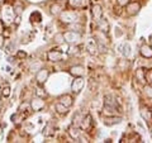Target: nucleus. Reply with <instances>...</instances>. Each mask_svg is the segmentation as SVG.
Here are the masks:
<instances>
[{"instance_id": "f8f14e48", "label": "nucleus", "mask_w": 152, "mask_h": 143, "mask_svg": "<svg viewBox=\"0 0 152 143\" xmlns=\"http://www.w3.org/2000/svg\"><path fill=\"white\" fill-rule=\"evenodd\" d=\"M98 29L100 31V32H103V33H107L108 34V32H109V23H108V20L107 19H104V18H102V19H99L98 20Z\"/></svg>"}, {"instance_id": "4be33fe9", "label": "nucleus", "mask_w": 152, "mask_h": 143, "mask_svg": "<svg viewBox=\"0 0 152 143\" xmlns=\"http://www.w3.org/2000/svg\"><path fill=\"white\" fill-rule=\"evenodd\" d=\"M42 67H43V63L39 62V61H36V62H33V63L31 65L29 70L32 71V72H37V71H39Z\"/></svg>"}, {"instance_id": "2f4dec72", "label": "nucleus", "mask_w": 152, "mask_h": 143, "mask_svg": "<svg viewBox=\"0 0 152 143\" xmlns=\"http://www.w3.org/2000/svg\"><path fill=\"white\" fill-rule=\"evenodd\" d=\"M26 56H27V55L24 53V52H22V51L18 52V57H26Z\"/></svg>"}, {"instance_id": "393cba45", "label": "nucleus", "mask_w": 152, "mask_h": 143, "mask_svg": "<svg viewBox=\"0 0 152 143\" xmlns=\"http://www.w3.org/2000/svg\"><path fill=\"white\" fill-rule=\"evenodd\" d=\"M55 42L57 45H62L65 42V37H64V33H58V34L55 36Z\"/></svg>"}, {"instance_id": "9b49d317", "label": "nucleus", "mask_w": 152, "mask_h": 143, "mask_svg": "<svg viewBox=\"0 0 152 143\" xmlns=\"http://www.w3.org/2000/svg\"><path fill=\"white\" fill-rule=\"evenodd\" d=\"M140 52H141L142 57H145V58H152V47L151 46L142 45L140 48Z\"/></svg>"}, {"instance_id": "20e7f679", "label": "nucleus", "mask_w": 152, "mask_h": 143, "mask_svg": "<svg viewBox=\"0 0 152 143\" xmlns=\"http://www.w3.org/2000/svg\"><path fill=\"white\" fill-rule=\"evenodd\" d=\"M48 75H50V71L47 69L42 67L39 71H37V72H36V81H37V84L43 85L46 82V80L48 79Z\"/></svg>"}, {"instance_id": "f03ea898", "label": "nucleus", "mask_w": 152, "mask_h": 143, "mask_svg": "<svg viewBox=\"0 0 152 143\" xmlns=\"http://www.w3.org/2000/svg\"><path fill=\"white\" fill-rule=\"evenodd\" d=\"M60 20L67 26L71 24V23H76L77 22V14L72 10H64L60 14Z\"/></svg>"}, {"instance_id": "5701e85b", "label": "nucleus", "mask_w": 152, "mask_h": 143, "mask_svg": "<svg viewBox=\"0 0 152 143\" xmlns=\"http://www.w3.org/2000/svg\"><path fill=\"white\" fill-rule=\"evenodd\" d=\"M143 94L146 98L152 99V86L151 85H146V84L143 85Z\"/></svg>"}, {"instance_id": "aec40b11", "label": "nucleus", "mask_w": 152, "mask_h": 143, "mask_svg": "<svg viewBox=\"0 0 152 143\" xmlns=\"http://www.w3.org/2000/svg\"><path fill=\"white\" fill-rule=\"evenodd\" d=\"M104 100H105V105H110V107H118V103L117 100L114 99L113 96H110V95H107L105 98H104Z\"/></svg>"}, {"instance_id": "c756f323", "label": "nucleus", "mask_w": 152, "mask_h": 143, "mask_svg": "<svg viewBox=\"0 0 152 143\" xmlns=\"http://www.w3.org/2000/svg\"><path fill=\"white\" fill-rule=\"evenodd\" d=\"M9 94H10V89H9L8 86L3 89V95L4 96H9Z\"/></svg>"}, {"instance_id": "f3484780", "label": "nucleus", "mask_w": 152, "mask_h": 143, "mask_svg": "<svg viewBox=\"0 0 152 143\" xmlns=\"http://www.w3.org/2000/svg\"><path fill=\"white\" fill-rule=\"evenodd\" d=\"M136 77L137 80L140 81L141 84H146V72H145V70H142V69H137L136 71Z\"/></svg>"}, {"instance_id": "2eb2a0df", "label": "nucleus", "mask_w": 152, "mask_h": 143, "mask_svg": "<svg viewBox=\"0 0 152 143\" xmlns=\"http://www.w3.org/2000/svg\"><path fill=\"white\" fill-rule=\"evenodd\" d=\"M58 103H61V104H64L65 107H67V108H70L71 105H72V98L70 96V95H61V96L58 98Z\"/></svg>"}, {"instance_id": "423d86ee", "label": "nucleus", "mask_w": 152, "mask_h": 143, "mask_svg": "<svg viewBox=\"0 0 152 143\" xmlns=\"http://www.w3.org/2000/svg\"><path fill=\"white\" fill-rule=\"evenodd\" d=\"M84 79L83 77H75V80L72 81V84H71V90H72V93H80L84 88Z\"/></svg>"}, {"instance_id": "0eeeda50", "label": "nucleus", "mask_w": 152, "mask_h": 143, "mask_svg": "<svg viewBox=\"0 0 152 143\" xmlns=\"http://www.w3.org/2000/svg\"><path fill=\"white\" fill-rule=\"evenodd\" d=\"M64 57V53L61 51H56V50H52L47 53V58L52 62H57V61H61Z\"/></svg>"}, {"instance_id": "39448f33", "label": "nucleus", "mask_w": 152, "mask_h": 143, "mask_svg": "<svg viewBox=\"0 0 152 143\" xmlns=\"http://www.w3.org/2000/svg\"><path fill=\"white\" fill-rule=\"evenodd\" d=\"M126 7H127L126 12H127L128 15H137V14L140 13V10H141V4L137 3V1L128 3Z\"/></svg>"}, {"instance_id": "6e6552de", "label": "nucleus", "mask_w": 152, "mask_h": 143, "mask_svg": "<svg viewBox=\"0 0 152 143\" xmlns=\"http://www.w3.org/2000/svg\"><path fill=\"white\" fill-rule=\"evenodd\" d=\"M91 15L94 18V20H96V22L103 18V9L99 4H94L91 7Z\"/></svg>"}, {"instance_id": "f257e3e1", "label": "nucleus", "mask_w": 152, "mask_h": 143, "mask_svg": "<svg viewBox=\"0 0 152 143\" xmlns=\"http://www.w3.org/2000/svg\"><path fill=\"white\" fill-rule=\"evenodd\" d=\"M64 37H65V42L69 45H77L81 42V34L76 31H67L64 33Z\"/></svg>"}, {"instance_id": "4468645a", "label": "nucleus", "mask_w": 152, "mask_h": 143, "mask_svg": "<svg viewBox=\"0 0 152 143\" xmlns=\"http://www.w3.org/2000/svg\"><path fill=\"white\" fill-rule=\"evenodd\" d=\"M69 5H71L75 9H80L88 5V0H69Z\"/></svg>"}, {"instance_id": "cd10ccee", "label": "nucleus", "mask_w": 152, "mask_h": 143, "mask_svg": "<svg viewBox=\"0 0 152 143\" xmlns=\"http://www.w3.org/2000/svg\"><path fill=\"white\" fill-rule=\"evenodd\" d=\"M83 120H84V122H81V125H83V128H89V124H90V117L88 115L86 118H84Z\"/></svg>"}, {"instance_id": "72a5a7b5", "label": "nucleus", "mask_w": 152, "mask_h": 143, "mask_svg": "<svg viewBox=\"0 0 152 143\" xmlns=\"http://www.w3.org/2000/svg\"><path fill=\"white\" fill-rule=\"evenodd\" d=\"M150 43H151V47H152V36L150 37Z\"/></svg>"}, {"instance_id": "b1692460", "label": "nucleus", "mask_w": 152, "mask_h": 143, "mask_svg": "<svg viewBox=\"0 0 152 143\" xmlns=\"http://www.w3.org/2000/svg\"><path fill=\"white\" fill-rule=\"evenodd\" d=\"M62 12V9H61V5L60 4H53V5L51 7V14H53V15H58Z\"/></svg>"}, {"instance_id": "473e14b6", "label": "nucleus", "mask_w": 152, "mask_h": 143, "mask_svg": "<svg viewBox=\"0 0 152 143\" xmlns=\"http://www.w3.org/2000/svg\"><path fill=\"white\" fill-rule=\"evenodd\" d=\"M1 31H3V23L0 22V33H1Z\"/></svg>"}, {"instance_id": "bb28decb", "label": "nucleus", "mask_w": 152, "mask_h": 143, "mask_svg": "<svg viewBox=\"0 0 152 143\" xmlns=\"http://www.w3.org/2000/svg\"><path fill=\"white\" fill-rule=\"evenodd\" d=\"M81 115L80 114H77V115H75V118H74V125H81Z\"/></svg>"}, {"instance_id": "7ed1b4c3", "label": "nucleus", "mask_w": 152, "mask_h": 143, "mask_svg": "<svg viewBox=\"0 0 152 143\" xmlns=\"http://www.w3.org/2000/svg\"><path fill=\"white\" fill-rule=\"evenodd\" d=\"M31 109L32 110H34V112H39V110H42L45 107H46V101L42 98H39V96H36V98H33L32 100H31Z\"/></svg>"}, {"instance_id": "412c9836", "label": "nucleus", "mask_w": 152, "mask_h": 143, "mask_svg": "<svg viewBox=\"0 0 152 143\" xmlns=\"http://www.w3.org/2000/svg\"><path fill=\"white\" fill-rule=\"evenodd\" d=\"M55 109H56V112L58 113V114H67V107H65L64 104H61V103H57L56 104V107H55Z\"/></svg>"}, {"instance_id": "c85d7f7f", "label": "nucleus", "mask_w": 152, "mask_h": 143, "mask_svg": "<svg viewBox=\"0 0 152 143\" xmlns=\"http://www.w3.org/2000/svg\"><path fill=\"white\" fill-rule=\"evenodd\" d=\"M117 3H118L119 7H126L127 4L129 3V0H117Z\"/></svg>"}, {"instance_id": "6ab92c4d", "label": "nucleus", "mask_w": 152, "mask_h": 143, "mask_svg": "<svg viewBox=\"0 0 152 143\" xmlns=\"http://www.w3.org/2000/svg\"><path fill=\"white\" fill-rule=\"evenodd\" d=\"M69 133H70V136L72 137L74 139H76V141H79V139H80V131L77 129V128L70 127V128H69Z\"/></svg>"}, {"instance_id": "1a4fd4ad", "label": "nucleus", "mask_w": 152, "mask_h": 143, "mask_svg": "<svg viewBox=\"0 0 152 143\" xmlns=\"http://www.w3.org/2000/svg\"><path fill=\"white\" fill-rule=\"evenodd\" d=\"M69 72L75 76V77H81V76L85 75V69L81 65H77V66H72V67H70V71Z\"/></svg>"}, {"instance_id": "ddd939ff", "label": "nucleus", "mask_w": 152, "mask_h": 143, "mask_svg": "<svg viewBox=\"0 0 152 143\" xmlns=\"http://www.w3.org/2000/svg\"><path fill=\"white\" fill-rule=\"evenodd\" d=\"M86 50H89L90 53H95L98 50V42L94 38H89L86 41Z\"/></svg>"}, {"instance_id": "7c9ffc66", "label": "nucleus", "mask_w": 152, "mask_h": 143, "mask_svg": "<svg viewBox=\"0 0 152 143\" xmlns=\"http://www.w3.org/2000/svg\"><path fill=\"white\" fill-rule=\"evenodd\" d=\"M146 80H148V81H150V82L152 84V70L150 71V72H148V74H146Z\"/></svg>"}, {"instance_id": "a878e982", "label": "nucleus", "mask_w": 152, "mask_h": 143, "mask_svg": "<svg viewBox=\"0 0 152 143\" xmlns=\"http://www.w3.org/2000/svg\"><path fill=\"white\" fill-rule=\"evenodd\" d=\"M141 114H142V117H143L146 120H151V114H150V112H148V109L142 108V109H141Z\"/></svg>"}, {"instance_id": "9d476101", "label": "nucleus", "mask_w": 152, "mask_h": 143, "mask_svg": "<svg viewBox=\"0 0 152 143\" xmlns=\"http://www.w3.org/2000/svg\"><path fill=\"white\" fill-rule=\"evenodd\" d=\"M122 122V117H117V115H108L105 119H104V124L110 127L114 124H119Z\"/></svg>"}, {"instance_id": "dca6fc26", "label": "nucleus", "mask_w": 152, "mask_h": 143, "mask_svg": "<svg viewBox=\"0 0 152 143\" xmlns=\"http://www.w3.org/2000/svg\"><path fill=\"white\" fill-rule=\"evenodd\" d=\"M119 51L122 52V55L124 57H129L131 55V45L129 43H123L119 46Z\"/></svg>"}, {"instance_id": "a211bd4d", "label": "nucleus", "mask_w": 152, "mask_h": 143, "mask_svg": "<svg viewBox=\"0 0 152 143\" xmlns=\"http://www.w3.org/2000/svg\"><path fill=\"white\" fill-rule=\"evenodd\" d=\"M117 107H110V105H105L104 104V114L107 115H117Z\"/></svg>"}]
</instances>
